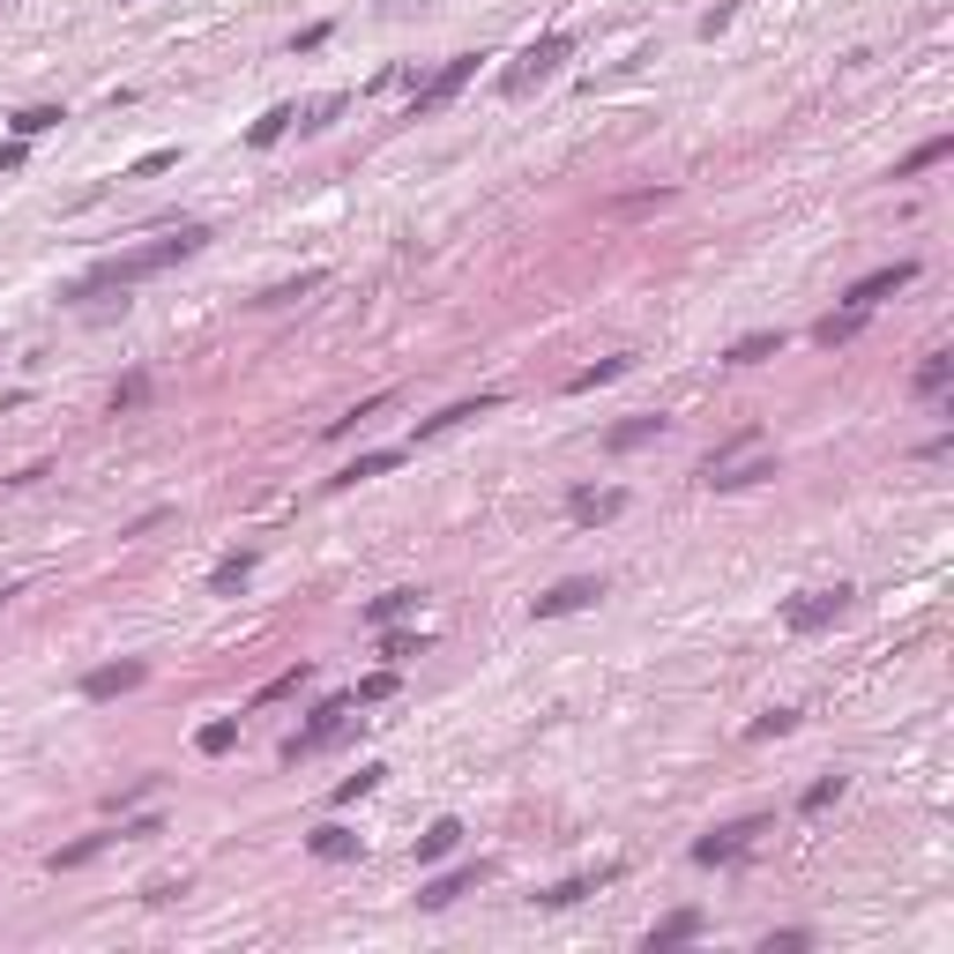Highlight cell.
<instances>
[{
  "instance_id": "obj_42",
  "label": "cell",
  "mask_w": 954,
  "mask_h": 954,
  "mask_svg": "<svg viewBox=\"0 0 954 954\" xmlns=\"http://www.w3.org/2000/svg\"><path fill=\"white\" fill-rule=\"evenodd\" d=\"M328 46V23H314V30H299V38H291V52H321Z\"/></svg>"
},
{
  "instance_id": "obj_12",
  "label": "cell",
  "mask_w": 954,
  "mask_h": 954,
  "mask_svg": "<svg viewBox=\"0 0 954 954\" xmlns=\"http://www.w3.org/2000/svg\"><path fill=\"white\" fill-rule=\"evenodd\" d=\"M761 477H776V463L754 448V455H738V463H724L716 477H702V485H708V493H746V485H761Z\"/></svg>"
},
{
  "instance_id": "obj_38",
  "label": "cell",
  "mask_w": 954,
  "mask_h": 954,
  "mask_svg": "<svg viewBox=\"0 0 954 954\" xmlns=\"http://www.w3.org/2000/svg\"><path fill=\"white\" fill-rule=\"evenodd\" d=\"M835 798H843V776H821V783H813V791L798 798V813H828Z\"/></svg>"
},
{
  "instance_id": "obj_32",
  "label": "cell",
  "mask_w": 954,
  "mask_h": 954,
  "mask_svg": "<svg viewBox=\"0 0 954 954\" xmlns=\"http://www.w3.org/2000/svg\"><path fill=\"white\" fill-rule=\"evenodd\" d=\"M336 112H344V98H336V90H328V98H314V105H299V135H321Z\"/></svg>"
},
{
  "instance_id": "obj_43",
  "label": "cell",
  "mask_w": 954,
  "mask_h": 954,
  "mask_svg": "<svg viewBox=\"0 0 954 954\" xmlns=\"http://www.w3.org/2000/svg\"><path fill=\"white\" fill-rule=\"evenodd\" d=\"M23 165V142H0V172H16Z\"/></svg>"
},
{
  "instance_id": "obj_19",
  "label": "cell",
  "mask_w": 954,
  "mask_h": 954,
  "mask_svg": "<svg viewBox=\"0 0 954 954\" xmlns=\"http://www.w3.org/2000/svg\"><path fill=\"white\" fill-rule=\"evenodd\" d=\"M731 366H761V358H783V328H754V336H738L731 344Z\"/></svg>"
},
{
  "instance_id": "obj_13",
  "label": "cell",
  "mask_w": 954,
  "mask_h": 954,
  "mask_svg": "<svg viewBox=\"0 0 954 954\" xmlns=\"http://www.w3.org/2000/svg\"><path fill=\"white\" fill-rule=\"evenodd\" d=\"M477 880H485V865H455V873L426 880V887H418V910H448V903H455V895H470Z\"/></svg>"
},
{
  "instance_id": "obj_44",
  "label": "cell",
  "mask_w": 954,
  "mask_h": 954,
  "mask_svg": "<svg viewBox=\"0 0 954 954\" xmlns=\"http://www.w3.org/2000/svg\"><path fill=\"white\" fill-rule=\"evenodd\" d=\"M8 597H16V582H0V604H8Z\"/></svg>"
},
{
  "instance_id": "obj_18",
  "label": "cell",
  "mask_w": 954,
  "mask_h": 954,
  "mask_svg": "<svg viewBox=\"0 0 954 954\" xmlns=\"http://www.w3.org/2000/svg\"><path fill=\"white\" fill-rule=\"evenodd\" d=\"M694 932H702V910H672V917H664V925L649 932V954H672V947H686Z\"/></svg>"
},
{
  "instance_id": "obj_23",
  "label": "cell",
  "mask_w": 954,
  "mask_h": 954,
  "mask_svg": "<svg viewBox=\"0 0 954 954\" xmlns=\"http://www.w3.org/2000/svg\"><path fill=\"white\" fill-rule=\"evenodd\" d=\"M954 157V135H932V142H917V150L895 165V179H917V172H932V165H947Z\"/></svg>"
},
{
  "instance_id": "obj_35",
  "label": "cell",
  "mask_w": 954,
  "mask_h": 954,
  "mask_svg": "<svg viewBox=\"0 0 954 954\" xmlns=\"http://www.w3.org/2000/svg\"><path fill=\"white\" fill-rule=\"evenodd\" d=\"M418 649H426L418 634H403V627H380V656H388V664H403V656H418Z\"/></svg>"
},
{
  "instance_id": "obj_24",
  "label": "cell",
  "mask_w": 954,
  "mask_h": 954,
  "mask_svg": "<svg viewBox=\"0 0 954 954\" xmlns=\"http://www.w3.org/2000/svg\"><path fill=\"white\" fill-rule=\"evenodd\" d=\"M247 575H254V553H225L217 567H209V589L231 597V589H247Z\"/></svg>"
},
{
  "instance_id": "obj_9",
  "label": "cell",
  "mask_w": 954,
  "mask_h": 954,
  "mask_svg": "<svg viewBox=\"0 0 954 954\" xmlns=\"http://www.w3.org/2000/svg\"><path fill=\"white\" fill-rule=\"evenodd\" d=\"M597 597H604V582L597 575H575V582H559V589H545L529 612H537V619H567V612H589Z\"/></svg>"
},
{
  "instance_id": "obj_11",
  "label": "cell",
  "mask_w": 954,
  "mask_h": 954,
  "mask_svg": "<svg viewBox=\"0 0 954 954\" xmlns=\"http://www.w3.org/2000/svg\"><path fill=\"white\" fill-rule=\"evenodd\" d=\"M500 388H485V396L470 403H448V410H433V418H418V440H433V433H455V426H470V418H485V410H500Z\"/></svg>"
},
{
  "instance_id": "obj_10",
  "label": "cell",
  "mask_w": 954,
  "mask_h": 954,
  "mask_svg": "<svg viewBox=\"0 0 954 954\" xmlns=\"http://www.w3.org/2000/svg\"><path fill=\"white\" fill-rule=\"evenodd\" d=\"M910 284H917V261H887V269H873V277L851 284V306H865V314H873L880 299H895V291H910Z\"/></svg>"
},
{
  "instance_id": "obj_15",
  "label": "cell",
  "mask_w": 954,
  "mask_h": 954,
  "mask_svg": "<svg viewBox=\"0 0 954 954\" xmlns=\"http://www.w3.org/2000/svg\"><path fill=\"white\" fill-rule=\"evenodd\" d=\"M656 433H664V418H656V410H642V418H619V426L604 433V448H612V455H634V448H649Z\"/></svg>"
},
{
  "instance_id": "obj_33",
  "label": "cell",
  "mask_w": 954,
  "mask_h": 954,
  "mask_svg": "<svg viewBox=\"0 0 954 954\" xmlns=\"http://www.w3.org/2000/svg\"><path fill=\"white\" fill-rule=\"evenodd\" d=\"M306 678H314V664H291V672H277L269 686H261V702H291V694H299Z\"/></svg>"
},
{
  "instance_id": "obj_2",
  "label": "cell",
  "mask_w": 954,
  "mask_h": 954,
  "mask_svg": "<svg viewBox=\"0 0 954 954\" xmlns=\"http://www.w3.org/2000/svg\"><path fill=\"white\" fill-rule=\"evenodd\" d=\"M567 52H575V38H567V30H545V38H529V46L515 52V68L500 76V90H507V98H529V90H537L545 76H559V60H567Z\"/></svg>"
},
{
  "instance_id": "obj_8",
  "label": "cell",
  "mask_w": 954,
  "mask_h": 954,
  "mask_svg": "<svg viewBox=\"0 0 954 954\" xmlns=\"http://www.w3.org/2000/svg\"><path fill=\"white\" fill-rule=\"evenodd\" d=\"M567 515H575L582 529L619 523V515H627V493H619V485H575V493H567Z\"/></svg>"
},
{
  "instance_id": "obj_21",
  "label": "cell",
  "mask_w": 954,
  "mask_h": 954,
  "mask_svg": "<svg viewBox=\"0 0 954 954\" xmlns=\"http://www.w3.org/2000/svg\"><path fill=\"white\" fill-rule=\"evenodd\" d=\"M403 463V448H374V455H358L351 470H336V493H351V485H366V477H388Z\"/></svg>"
},
{
  "instance_id": "obj_7",
  "label": "cell",
  "mask_w": 954,
  "mask_h": 954,
  "mask_svg": "<svg viewBox=\"0 0 954 954\" xmlns=\"http://www.w3.org/2000/svg\"><path fill=\"white\" fill-rule=\"evenodd\" d=\"M150 678V664L142 656H120V664H98V672L82 678V702H120V694H135Z\"/></svg>"
},
{
  "instance_id": "obj_4",
  "label": "cell",
  "mask_w": 954,
  "mask_h": 954,
  "mask_svg": "<svg viewBox=\"0 0 954 954\" xmlns=\"http://www.w3.org/2000/svg\"><path fill=\"white\" fill-rule=\"evenodd\" d=\"M754 835H768V813H746V821H724V828H708L694 843V865H738V857L754 851Z\"/></svg>"
},
{
  "instance_id": "obj_36",
  "label": "cell",
  "mask_w": 954,
  "mask_h": 954,
  "mask_svg": "<svg viewBox=\"0 0 954 954\" xmlns=\"http://www.w3.org/2000/svg\"><path fill=\"white\" fill-rule=\"evenodd\" d=\"M791 724H798V708H768V716H754V724H746V738H783Z\"/></svg>"
},
{
  "instance_id": "obj_20",
  "label": "cell",
  "mask_w": 954,
  "mask_h": 954,
  "mask_svg": "<svg viewBox=\"0 0 954 954\" xmlns=\"http://www.w3.org/2000/svg\"><path fill=\"white\" fill-rule=\"evenodd\" d=\"M947 374H954V351H925V366L910 374V396H947Z\"/></svg>"
},
{
  "instance_id": "obj_1",
  "label": "cell",
  "mask_w": 954,
  "mask_h": 954,
  "mask_svg": "<svg viewBox=\"0 0 954 954\" xmlns=\"http://www.w3.org/2000/svg\"><path fill=\"white\" fill-rule=\"evenodd\" d=\"M209 247V225H179L172 239H157V247H135L120 254V261H98L90 277L68 284V299H105V291H135L142 277H157V269H172V261H187V254Z\"/></svg>"
},
{
  "instance_id": "obj_41",
  "label": "cell",
  "mask_w": 954,
  "mask_h": 954,
  "mask_svg": "<svg viewBox=\"0 0 954 954\" xmlns=\"http://www.w3.org/2000/svg\"><path fill=\"white\" fill-rule=\"evenodd\" d=\"M798 947H813V932H768V954H798Z\"/></svg>"
},
{
  "instance_id": "obj_17",
  "label": "cell",
  "mask_w": 954,
  "mask_h": 954,
  "mask_svg": "<svg viewBox=\"0 0 954 954\" xmlns=\"http://www.w3.org/2000/svg\"><path fill=\"white\" fill-rule=\"evenodd\" d=\"M857 328H865V306H843V314H828V321L813 328V344H821V351H843V344H857Z\"/></svg>"
},
{
  "instance_id": "obj_29",
  "label": "cell",
  "mask_w": 954,
  "mask_h": 954,
  "mask_svg": "<svg viewBox=\"0 0 954 954\" xmlns=\"http://www.w3.org/2000/svg\"><path fill=\"white\" fill-rule=\"evenodd\" d=\"M619 374H627V351H619V358H597V366H582V374L567 380V396H589L597 380H619Z\"/></svg>"
},
{
  "instance_id": "obj_16",
  "label": "cell",
  "mask_w": 954,
  "mask_h": 954,
  "mask_svg": "<svg viewBox=\"0 0 954 954\" xmlns=\"http://www.w3.org/2000/svg\"><path fill=\"white\" fill-rule=\"evenodd\" d=\"M306 851L321 857V865H351V857L366 851V843H358L351 828H336V821H328V828H314V835H306Z\"/></svg>"
},
{
  "instance_id": "obj_26",
  "label": "cell",
  "mask_w": 954,
  "mask_h": 954,
  "mask_svg": "<svg viewBox=\"0 0 954 954\" xmlns=\"http://www.w3.org/2000/svg\"><path fill=\"white\" fill-rule=\"evenodd\" d=\"M410 604H418V589H388V597H374V604H366V627H396V619L410 612Z\"/></svg>"
},
{
  "instance_id": "obj_14",
  "label": "cell",
  "mask_w": 954,
  "mask_h": 954,
  "mask_svg": "<svg viewBox=\"0 0 954 954\" xmlns=\"http://www.w3.org/2000/svg\"><path fill=\"white\" fill-rule=\"evenodd\" d=\"M612 880H619V865H597V873H575V880H559V887H545L537 903H545V910H567V903H582V895L612 887Z\"/></svg>"
},
{
  "instance_id": "obj_37",
  "label": "cell",
  "mask_w": 954,
  "mask_h": 954,
  "mask_svg": "<svg viewBox=\"0 0 954 954\" xmlns=\"http://www.w3.org/2000/svg\"><path fill=\"white\" fill-rule=\"evenodd\" d=\"M380 776H388V768H358V776H344V783H336V805H358Z\"/></svg>"
},
{
  "instance_id": "obj_3",
  "label": "cell",
  "mask_w": 954,
  "mask_h": 954,
  "mask_svg": "<svg viewBox=\"0 0 954 954\" xmlns=\"http://www.w3.org/2000/svg\"><path fill=\"white\" fill-rule=\"evenodd\" d=\"M351 731V694H336V702H321L314 716H306V731H291L284 738V761H306V754H321V746H336Z\"/></svg>"
},
{
  "instance_id": "obj_5",
  "label": "cell",
  "mask_w": 954,
  "mask_h": 954,
  "mask_svg": "<svg viewBox=\"0 0 954 954\" xmlns=\"http://www.w3.org/2000/svg\"><path fill=\"white\" fill-rule=\"evenodd\" d=\"M843 612H851V589L835 582V589H805V597L783 604V627H791V634H821V627H835Z\"/></svg>"
},
{
  "instance_id": "obj_22",
  "label": "cell",
  "mask_w": 954,
  "mask_h": 954,
  "mask_svg": "<svg viewBox=\"0 0 954 954\" xmlns=\"http://www.w3.org/2000/svg\"><path fill=\"white\" fill-rule=\"evenodd\" d=\"M291 127H299V105H269V112L247 127V142H254V150H269V142H284V135H291Z\"/></svg>"
},
{
  "instance_id": "obj_31",
  "label": "cell",
  "mask_w": 954,
  "mask_h": 954,
  "mask_svg": "<svg viewBox=\"0 0 954 954\" xmlns=\"http://www.w3.org/2000/svg\"><path fill=\"white\" fill-rule=\"evenodd\" d=\"M388 694H396V664H388V672H366V678H358L351 708H374V702H388Z\"/></svg>"
},
{
  "instance_id": "obj_30",
  "label": "cell",
  "mask_w": 954,
  "mask_h": 954,
  "mask_svg": "<svg viewBox=\"0 0 954 954\" xmlns=\"http://www.w3.org/2000/svg\"><path fill=\"white\" fill-rule=\"evenodd\" d=\"M374 410H388V388H380V396H366V403H351L344 418H328V440H344V433H351V426H366Z\"/></svg>"
},
{
  "instance_id": "obj_25",
  "label": "cell",
  "mask_w": 954,
  "mask_h": 954,
  "mask_svg": "<svg viewBox=\"0 0 954 954\" xmlns=\"http://www.w3.org/2000/svg\"><path fill=\"white\" fill-rule=\"evenodd\" d=\"M455 843H463V821H433V828L418 835V865H440Z\"/></svg>"
},
{
  "instance_id": "obj_39",
  "label": "cell",
  "mask_w": 954,
  "mask_h": 954,
  "mask_svg": "<svg viewBox=\"0 0 954 954\" xmlns=\"http://www.w3.org/2000/svg\"><path fill=\"white\" fill-rule=\"evenodd\" d=\"M321 284V269H306V277H291V284H277V291H261V306H291V299H306Z\"/></svg>"
},
{
  "instance_id": "obj_27",
  "label": "cell",
  "mask_w": 954,
  "mask_h": 954,
  "mask_svg": "<svg viewBox=\"0 0 954 954\" xmlns=\"http://www.w3.org/2000/svg\"><path fill=\"white\" fill-rule=\"evenodd\" d=\"M16 142H38V135H46V127H60V105H23V112H16Z\"/></svg>"
},
{
  "instance_id": "obj_34",
  "label": "cell",
  "mask_w": 954,
  "mask_h": 954,
  "mask_svg": "<svg viewBox=\"0 0 954 954\" xmlns=\"http://www.w3.org/2000/svg\"><path fill=\"white\" fill-rule=\"evenodd\" d=\"M142 403H150V374H127L120 388H112V418H120V410H142Z\"/></svg>"
},
{
  "instance_id": "obj_40",
  "label": "cell",
  "mask_w": 954,
  "mask_h": 954,
  "mask_svg": "<svg viewBox=\"0 0 954 954\" xmlns=\"http://www.w3.org/2000/svg\"><path fill=\"white\" fill-rule=\"evenodd\" d=\"M165 165H179V150H150V157H135V165H127V179H150V172H165Z\"/></svg>"
},
{
  "instance_id": "obj_6",
  "label": "cell",
  "mask_w": 954,
  "mask_h": 954,
  "mask_svg": "<svg viewBox=\"0 0 954 954\" xmlns=\"http://www.w3.org/2000/svg\"><path fill=\"white\" fill-rule=\"evenodd\" d=\"M470 76H477V52H455V60H448V68H440L433 82H418V98H410V112H403V120H433L440 105L463 98V82H470Z\"/></svg>"
},
{
  "instance_id": "obj_28",
  "label": "cell",
  "mask_w": 954,
  "mask_h": 954,
  "mask_svg": "<svg viewBox=\"0 0 954 954\" xmlns=\"http://www.w3.org/2000/svg\"><path fill=\"white\" fill-rule=\"evenodd\" d=\"M195 746H201V754H231V746H239V716H217V724H201V731H195Z\"/></svg>"
}]
</instances>
